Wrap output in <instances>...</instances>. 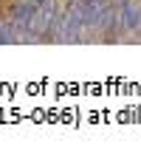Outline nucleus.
<instances>
[{"instance_id":"0eeeda50","label":"nucleus","mask_w":141,"mask_h":158,"mask_svg":"<svg viewBox=\"0 0 141 158\" xmlns=\"http://www.w3.org/2000/svg\"><path fill=\"white\" fill-rule=\"evenodd\" d=\"M138 3H141V0H138Z\"/></svg>"},{"instance_id":"20e7f679","label":"nucleus","mask_w":141,"mask_h":158,"mask_svg":"<svg viewBox=\"0 0 141 158\" xmlns=\"http://www.w3.org/2000/svg\"><path fill=\"white\" fill-rule=\"evenodd\" d=\"M14 43H20V34H17L14 23L6 17L3 20V28H0V45H14Z\"/></svg>"},{"instance_id":"423d86ee","label":"nucleus","mask_w":141,"mask_h":158,"mask_svg":"<svg viewBox=\"0 0 141 158\" xmlns=\"http://www.w3.org/2000/svg\"><path fill=\"white\" fill-rule=\"evenodd\" d=\"M3 20H6V17H3V14H0V28H3Z\"/></svg>"},{"instance_id":"f257e3e1","label":"nucleus","mask_w":141,"mask_h":158,"mask_svg":"<svg viewBox=\"0 0 141 158\" xmlns=\"http://www.w3.org/2000/svg\"><path fill=\"white\" fill-rule=\"evenodd\" d=\"M9 20L14 23L20 43H37L43 40V26H39V6L34 0H14L9 9Z\"/></svg>"},{"instance_id":"7ed1b4c3","label":"nucleus","mask_w":141,"mask_h":158,"mask_svg":"<svg viewBox=\"0 0 141 158\" xmlns=\"http://www.w3.org/2000/svg\"><path fill=\"white\" fill-rule=\"evenodd\" d=\"M118 20H122V31H138L141 28V3L138 0H124L118 6Z\"/></svg>"},{"instance_id":"39448f33","label":"nucleus","mask_w":141,"mask_h":158,"mask_svg":"<svg viewBox=\"0 0 141 158\" xmlns=\"http://www.w3.org/2000/svg\"><path fill=\"white\" fill-rule=\"evenodd\" d=\"M34 3H37V6H43V3H48V0H34Z\"/></svg>"},{"instance_id":"f03ea898","label":"nucleus","mask_w":141,"mask_h":158,"mask_svg":"<svg viewBox=\"0 0 141 158\" xmlns=\"http://www.w3.org/2000/svg\"><path fill=\"white\" fill-rule=\"evenodd\" d=\"M88 31L85 26V3L82 0H68L59 17V43H79L82 34Z\"/></svg>"}]
</instances>
